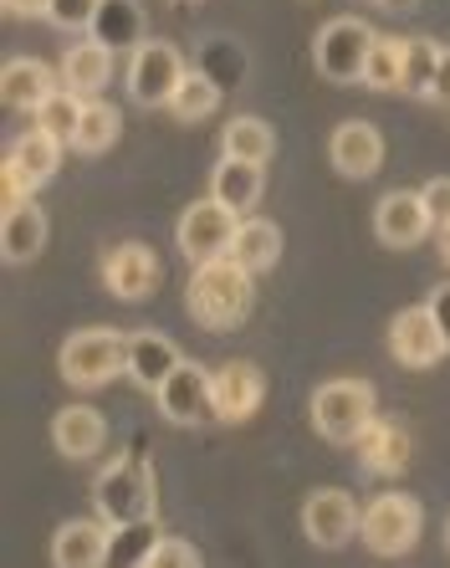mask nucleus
Listing matches in <instances>:
<instances>
[{
	"label": "nucleus",
	"instance_id": "f257e3e1",
	"mask_svg": "<svg viewBox=\"0 0 450 568\" xmlns=\"http://www.w3.org/2000/svg\"><path fill=\"white\" fill-rule=\"evenodd\" d=\"M185 307L200 328L211 333H231L241 328L256 307V272L236 262V256H211V262H195L185 287Z\"/></svg>",
	"mask_w": 450,
	"mask_h": 568
},
{
	"label": "nucleus",
	"instance_id": "f03ea898",
	"mask_svg": "<svg viewBox=\"0 0 450 568\" xmlns=\"http://www.w3.org/2000/svg\"><path fill=\"white\" fill-rule=\"evenodd\" d=\"M93 507H98L103 523H113V528L154 523V513H160V481H154V466H149L144 456H133V450H119V456L98 471Z\"/></svg>",
	"mask_w": 450,
	"mask_h": 568
},
{
	"label": "nucleus",
	"instance_id": "7ed1b4c3",
	"mask_svg": "<svg viewBox=\"0 0 450 568\" xmlns=\"http://www.w3.org/2000/svg\"><path fill=\"white\" fill-rule=\"evenodd\" d=\"M57 374L72 389H103L119 374H129V333L119 328H78L67 333V344L57 348Z\"/></svg>",
	"mask_w": 450,
	"mask_h": 568
},
{
	"label": "nucleus",
	"instance_id": "20e7f679",
	"mask_svg": "<svg viewBox=\"0 0 450 568\" xmlns=\"http://www.w3.org/2000/svg\"><path fill=\"white\" fill-rule=\"evenodd\" d=\"M374 405H379V395H374L369 379H328L313 389L307 415H313V430L328 446H354L364 436V425L374 420Z\"/></svg>",
	"mask_w": 450,
	"mask_h": 568
},
{
	"label": "nucleus",
	"instance_id": "39448f33",
	"mask_svg": "<svg viewBox=\"0 0 450 568\" xmlns=\"http://www.w3.org/2000/svg\"><path fill=\"white\" fill-rule=\"evenodd\" d=\"M62 149H67L62 139H52L47 129L31 123V129L6 149V164H0V195H6V205H21V200H31L41 185H52L57 170H62Z\"/></svg>",
	"mask_w": 450,
	"mask_h": 568
},
{
	"label": "nucleus",
	"instance_id": "423d86ee",
	"mask_svg": "<svg viewBox=\"0 0 450 568\" xmlns=\"http://www.w3.org/2000/svg\"><path fill=\"white\" fill-rule=\"evenodd\" d=\"M358 532H364V548H369L374 558H405L425 532V507L415 503L410 491H379V497L364 507Z\"/></svg>",
	"mask_w": 450,
	"mask_h": 568
},
{
	"label": "nucleus",
	"instance_id": "0eeeda50",
	"mask_svg": "<svg viewBox=\"0 0 450 568\" xmlns=\"http://www.w3.org/2000/svg\"><path fill=\"white\" fill-rule=\"evenodd\" d=\"M379 31L358 16H333L328 27L313 37V67H318L328 82L348 88V82H364V62H369V47Z\"/></svg>",
	"mask_w": 450,
	"mask_h": 568
},
{
	"label": "nucleus",
	"instance_id": "6e6552de",
	"mask_svg": "<svg viewBox=\"0 0 450 568\" xmlns=\"http://www.w3.org/2000/svg\"><path fill=\"white\" fill-rule=\"evenodd\" d=\"M185 57L164 37H149L139 52H129V98L139 108H170L174 88L185 82Z\"/></svg>",
	"mask_w": 450,
	"mask_h": 568
},
{
	"label": "nucleus",
	"instance_id": "1a4fd4ad",
	"mask_svg": "<svg viewBox=\"0 0 450 568\" xmlns=\"http://www.w3.org/2000/svg\"><path fill=\"white\" fill-rule=\"evenodd\" d=\"M154 399H160V415L170 425L215 420V369L195 364V358H180L170 379L154 389Z\"/></svg>",
	"mask_w": 450,
	"mask_h": 568
},
{
	"label": "nucleus",
	"instance_id": "9d476101",
	"mask_svg": "<svg viewBox=\"0 0 450 568\" xmlns=\"http://www.w3.org/2000/svg\"><path fill=\"white\" fill-rule=\"evenodd\" d=\"M236 225H241V215L231 211V205H221L215 195H205V200H195V205H185L180 225H174V241H180V252H185L190 262H211V256L231 252Z\"/></svg>",
	"mask_w": 450,
	"mask_h": 568
},
{
	"label": "nucleus",
	"instance_id": "9b49d317",
	"mask_svg": "<svg viewBox=\"0 0 450 568\" xmlns=\"http://www.w3.org/2000/svg\"><path fill=\"white\" fill-rule=\"evenodd\" d=\"M358 523H364V507L348 497L344 487H318L307 491L303 503V532L313 548H344L348 538H358Z\"/></svg>",
	"mask_w": 450,
	"mask_h": 568
},
{
	"label": "nucleus",
	"instance_id": "f8f14e48",
	"mask_svg": "<svg viewBox=\"0 0 450 568\" xmlns=\"http://www.w3.org/2000/svg\"><path fill=\"white\" fill-rule=\"evenodd\" d=\"M446 338H440L436 317H430V307H399L395 317H389V358H395L399 369H436L440 358H446Z\"/></svg>",
	"mask_w": 450,
	"mask_h": 568
},
{
	"label": "nucleus",
	"instance_id": "ddd939ff",
	"mask_svg": "<svg viewBox=\"0 0 450 568\" xmlns=\"http://www.w3.org/2000/svg\"><path fill=\"white\" fill-rule=\"evenodd\" d=\"M430 231H436V221H430V205H425L420 190H389L374 205V236L385 241L389 252H410Z\"/></svg>",
	"mask_w": 450,
	"mask_h": 568
},
{
	"label": "nucleus",
	"instance_id": "4468645a",
	"mask_svg": "<svg viewBox=\"0 0 450 568\" xmlns=\"http://www.w3.org/2000/svg\"><path fill=\"white\" fill-rule=\"evenodd\" d=\"M160 282H164V266L144 241H123V246H113V252L103 256V287L113 292L119 303H144Z\"/></svg>",
	"mask_w": 450,
	"mask_h": 568
},
{
	"label": "nucleus",
	"instance_id": "2eb2a0df",
	"mask_svg": "<svg viewBox=\"0 0 450 568\" xmlns=\"http://www.w3.org/2000/svg\"><path fill=\"white\" fill-rule=\"evenodd\" d=\"M328 159L344 180H374L385 164V133L369 119H344L328 139Z\"/></svg>",
	"mask_w": 450,
	"mask_h": 568
},
{
	"label": "nucleus",
	"instance_id": "dca6fc26",
	"mask_svg": "<svg viewBox=\"0 0 450 568\" xmlns=\"http://www.w3.org/2000/svg\"><path fill=\"white\" fill-rule=\"evenodd\" d=\"M52 564L57 568H103L113 564V523L93 517H67L52 532Z\"/></svg>",
	"mask_w": 450,
	"mask_h": 568
},
{
	"label": "nucleus",
	"instance_id": "f3484780",
	"mask_svg": "<svg viewBox=\"0 0 450 568\" xmlns=\"http://www.w3.org/2000/svg\"><path fill=\"white\" fill-rule=\"evenodd\" d=\"M262 405H266V374L256 364L231 358V364L215 369V420L241 425V420H252Z\"/></svg>",
	"mask_w": 450,
	"mask_h": 568
},
{
	"label": "nucleus",
	"instance_id": "a211bd4d",
	"mask_svg": "<svg viewBox=\"0 0 450 568\" xmlns=\"http://www.w3.org/2000/svg\"><path fill=\"white\" fill-rule=\"evenodd\" d=\"M52 446L67 462H93L108 446V420L98 405H62L52 415Z\"/></svg>",
	"mask_w": 450,
	"mask_h": 568
},
{
	"label": "nucleus",
	"instance_id": "6ab92c4d",
	"mask_svg": "<svg viewBox=\"0 0 450 568\" xmlns=\"http://www.w3.org/2000/svg\"><path fill=\"white\" fill-rule=\"evenodd\" d=\"M57 88H62V72H52L41 57H11L0 67V98L11 113H37Z\"/></svg>",
	"mask_w": 450,
	"mask_h": 568
},
{
	"label": "nucleus",
	"instance_id": "aec40b11",
	"mask_svg": "<svg viewBox=\"0 0 450 568\" xmlns=\"http://www.w3.org/2000/svg\"><path fill=\"white\" fill-rule=\"evenodd\" d=\"M354 450H358V466L369 476H399L410 466V430L399 420L374 415V420L364 425V436L354 440Z\"/></svg>",
	"mask_w": 450,
	"mask_h": 568
},
{
	"label": "nucleus",
	"instance_id": "412c9836",
	"mask_svg": "<svg viewBox=\"0 0 450 568\" xmlns=\"http://www.w3.org/2000/svg\"><path fill=\"white\" fill-rule=\"evenodd\" d=\"M180 358H185V354L174 348L170 333H160V328L129 333V379L139 384V389H149V395H154V389L170 379Z\"/></svg>",
	"mask_w": 450,
	"mask_h": 568
},
{
	"label": "nucleus",
	"instance_id": "4be33fe9",
	"mask_svg": "<svg viewBox=\"0 0 450 568\" xmlns=\"http://www.w3.org/2000/svg\"><path fill=\"white\" fill-rule=\"evenodd\" d=\"M47 236H52V231H47V211L37 205V195L21 200V205H6V221H0V252H6L11 266L41 256Z\"/></svg>",
	"mask_w": 450,
	"mask_h": 568
},
{
	"label": "nucleus",
	"instance_id": "5701e85b",
	"mask_svg": "<svg viewBox=\"0 0 450 568\" xmlns=\"http://www.w3.org/2000/svg\"><path fill=\"white\" fill-rule=\"evenodd\" d=\"M144 6L139 0H103L93 16V27H88V37L103 41L108 52H139L144 47Z\"/></svg>",
	"mask_w": 450,
	"mask_h": 568
},
{
	"label": "nucleus",
	"instance_id": "b1692460",
	"mask_svg": "<svg viewBox=\"0 0 450 568\" xmlns=\"http://www.w3.org/2000/svg\"><path fill=\"white\" fill-rule=\"evenodd\" d=\"M262 190H266L262 164H246V159L221 154V164L211 170V195L221 200V205H231L236 215L256 211V205H262Z\"/></svg>",
	"mask_w": 450,
	"mask_h": 568
},
{
	"label": "nucleus",
	"instance_id": "393cba45",
	"mask_svg": "<svg viewBox=\"0 0 450 568\" xmlns=\"http://www.w3.org/2000/svg\"><path fill=\"white\" fill-rule=\"evenodd\" d=\"M108 78H113V52H108L103 41L82 37L78 47L62 52V88H72L82 98H98L108 88Z\"/></svg>",
	"mask_w": 450,
	"mask_h": 568
},
{
	"label": "nucleus",
	"instance_id": "a878e982",
	"mask_svg": "<svg viewBox=\"0 0 450 568\" xmlns=\"http://www.w3.org/2000/svg\"><path fill=\"white\" fill-rule=\"evenodd\" d=\"M231 256H236L246 272H272L282 262V225L266 221V215H241L236 236H231Z\"/></svg>",
	"mask_w": 450,
	"mask_h": 568
},
{
	"label": "nucleus",
	"instance_id": "bb28decb",
	"mask_svg": "<svg viewBox=\"0 0 450 568\" xmlns=\"http://www.w3.org/2000/svg\"><path fill=\"white\" fill-rule=\"evenodd\" d=\"M221 154L231 159H246V164H272V154H277V133H272V123L256 119V113H236V119L221 129Z\"/></svg>",
	"mask_w": 450,
	"mask_h": 568
},
{
	"label": "nucleus",
	"instance_id": "cd10ccee",
	"mask_svg": "<svg viewBox=\"0 0 450 568\" xmlns=\"http://www.w3.org/2000/svg\"><path fill=\"white\" fill-rule=\"evenodd\" d=\"M119 133H123V113L113 103H103V98H88V108H82V119H78V133H72V154H108V149L119 144Z\"/></svg>",
	"mask_w": 450,
	"mask_h": 568
},
{
	"label": "nucleus",
	"instance_id": "c85d7f7f",
	"mask_svg": "<svg viewBox=\"0 0 450 568\" xmlns=\"http://www.w3.org/2000/svg\"><path fill=\"white\" fill-rule=\"evenodd\" d=\"M405 52H410V37H374L369 62H364V88L399 93L405 88Z\"/></svg>",
	"mask_w": 450,
	"mask_h": 568
},
{
	"label": "nucleus",
	"instance_id": "c756f323",
	"mask_svg": "<svg viewBox=\"0 0 450 568\" xmlns=\"http://www.w3.org/2000/svg\"><path fill=\"white\" fill-rule=\"evenodd\" d=\"M215 108H221V88H215V78H205V72H185V82H180L174 98H170V119L205 123Z\"/></svg>",
	"mask_w": 450,
	"mask_h": 568
},
{
	"label": "nucleus",
	"instance_id": "7c9ffc66",
	"mask_svg": "<svg viewBox=\"0 0 450 568\" xmlns=\"http://www.w3.org/2000/svg\"><path fill=\"white\" fill-rule=\"evenodd\" d=\"M82 108H88V98H82V93H72V88H57V93L47 98L37 113H31V123H37V129H47L52 139H62V144H72Z\"/></svg>",
	"mask_w": 450,
	"mask_h": 568
},
{
	"label": "nucleus",
	"instance_id": "2f4dec72",
	"mask_svg": "<svg viewBox=\"0 0 450 568\" xmlns=\"http://www.w3.org/2000/svg\"><path fill=\"white\" fill-rule=\"evenodd\" d=\"M436 62H440V41L410 37V52H405V88H399V93L430 98V78H436Z\"/></svg>",
	"mask_w": 450,
	"mask_h": 568
},
{
	"label": "nucleus",
	"instance_id": "473e14b6",
	"mask_svg": "<svg viewBox=\"0 0 450 568\" xmlns=\"http://www.w3.org/2000/svg\"><path fill=\"white\" fill-rule=\"evenodd\" d=\"M139 568H200V548L185 538H164L160 532V538L149 542V554Z\"/></svg>",
	"mask_w": 450,
	"mask_h": 568
},
{
	"label": "nucleus",
	"instance_id": "72a5a7b5",
	"mask_svg": "<svg viewBox=\"0 0 450 568\" xmlns=\"http://www.w3.org/2000/svg\"><path fill=\"white\" fill-rule=\"evenodd\" d=\"M98 6H103V0H52V6H47V21H52L57 31H88Z\"/></svg>",
	"mask_w": 450,
	"mask_h": 568
},
{
	"label": "nucleus",
	"instance_id": "f704fd0d",
	"mask_svg": "<svg viewBox=\"0 0 450 568\" xmlns=\"http://www.w3.org/2000/svg\"><path fill=\"white\" fill-rule=\"evenodd\" d=\"M420 195H425V205H430V221H436V231H440V225H450V174H436V180H430Z\"/></svg>",
	"mask_w": 450,
	"mask_h": 568
},
{
	"label": "nucleus",
	"instance_id": "c9c22d12",
	"mask_svg": "<svg viewBox=\"0 0 450 568\" xmlns=\"http://www.w3.org/2000/svg\"><path fill=\"white\" fill-rule=\"evenodd\" d=\"M425 307H430L440 338H446V348H450V282H436V287H430V297H425Z\"/></svg>",
	"mask_w": 450,
	"mask_h": 568
},
{
	"label": "nucleus",
	"instance_id": "e433bc0d",
	"mask_svg": "<svg viewBox=\"0 0 450 568\" xmlns=\"http://www.w3.org/2000/svg\"><path fill=\"white\" fill-rule=\"evenodd\" d=\"M425 103H450V47H440L436 78H430V98Z\"/></svg>",
	"mask_w": 450,
	"mask_h": 568
},
{
	"label": "nucleus",
	"instance_id": "4c0bfd02",
	"mask_svg": "<svg viewBox=\"0 0 450 568\" xmlns=\"http://www.w3.org/2000/svg\"><path fill=\"white\" fill-rule=\"evenodd\" d=\"M0 6H6V16L31 21V16H47V6H52V0H0Z\"/></svg>",
	"mask_w": 450,
	"mask_h": 568
},
{
	"label": "nucleus",
	"instance_id": "58836bf2",
	"mask_svg": "<svg viewBox=\"0 0 450 568\" xmlns=\"http://www.w3.org/2000/svg\"><path fill=\"white\" fill-rule=\"evenodd\" d=\"M436 246H440V262L450 266V225H440V231H436Z\"/></svg>",
	"mask_w": 450,
	"mask_h": 568
},
{
	"label": "nucleus",
	"instance_id": "ea45409f",
	"mask_svg": "<svg viewBox=\"0 0 450 568\" xmlns=\"http://www.w3.org/2000/svg\"><path fill=\"white\" fill-rule=\"evenodd\" d=\"M379 6H389V11H410L415 0H379Z\"/></svg>",
	"mask_w": 450,
	"mask_h": 568
},
{
	"label": "nucleus",
	"instance_id": "a19ab883",
	"mask_svg": "<svg viewBox=\"0 0 450 568\" xmlns=\"http://www.w3.org/2000/svg\"><path fill=\"white\" fill-rule=\"evenodd\" d=\"M446 548H450V517H446Z\"/></svg>",
	"mask_w": 450,
	"mask_h": 568
},
{
	"label": "nucleus",
	"instance_id": "79ce46f5",
	"mask_svg": "<svg viewBox=\"0 0 450 568\" xmlns=\"http://www.w3.org/2000/svg\"><path fill=\"white\" fill-rule=\"evenodd\" d=\"M174 6H195V0H174Z\"/></svg>",
	"mask_w": 450,
	"mask_h": 568
}]
</instances>
